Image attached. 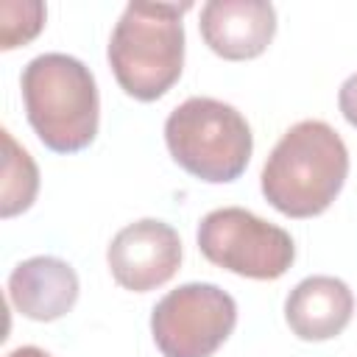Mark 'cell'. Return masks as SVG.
Masks as SVG:
<instances>
[{"label": "cell", "mask_w": 357, "mask_h": 357, "mask_svg": "<svg viewBox=\"0 0 357 357\" xmlns=\"http://www.w3.org/2000/svg\"><path fill=\"white\" fill-rule=\"evenodd\" d=\"M349 176V151L324 120L290 126L273 145L259 184L265 201L287 218H315L332 206Z\"/></svg>", "instance_id": "6da1fadb"}, {"label": "cell", "mask_w": 357, "mask_h": 357, "mask_svg": "<svg viewBox=\"0 0 357 357\" xmlns=\"http://www.w3.org/2000/svg\"><path fill=\"white\" fill-rule=\"evenodd\" d=\"M31 128L56 153L84 151L100 120V98L92 70L67 53L31 59L20 78Z\"/></svg>", "instance_id": "7a4b0ae2"}, {"label": "cell", "mask_w": 357, "mask_h": 357, "mask_svg": "<svg viewBox=\"0 0 357 357\" xmlns=\"http://www.w3.org/2000/svg\"><path fill=\"white\" fill-rule=\"evenodd\" d=\"M192 3H128L109 39V67L126 95L159 100L184 67V22Z\"/></svg>", "instance_id": "3957f363"}, {"label": "cell", "mask_w": 357, "mask_h": 357, "mask_svg": "<svg viewBox=\"0 0 357 357\" xmlns=\"http://www.w3.org/2000/svg\"><path fill=\"white\" fill-rule=\"evenodd\" d=\"M165 142L190 176L226 184L248 167L254 137L245 117L215 98H187L165 120Z\"/></svg>", "instance_id": "277c9868"}, {"label": "cell", "mask_w": 357, "mask_h": 357, "mask_svg": "<svg viewBox=\"0 0 357 357\" xmlns=\"http://www.w3.org/2000/svg\"><path fill=\"white\" fill-rule=\"evenodd\" d=\"M198 248L212 265L259 282L284 276L296 259L293 237L243 206H220L204 215Z\"/></svg>", "instance_id": "5b68a950"}, {"label": "cell", "mask_w": 357, "mask_h": 357, "mask_svg": "<svg viewBox=\"0 0 357 357\" xmlns=\"http://www.w3.org/2000/svg\"><path fill=\"white\" fill-rule=\"evenodd\" d=\"M234 324V298L212 282H187L162 296L151 312V335L162 357H212Z\"/></svg>", "instance_id": "8992f818"}, {"label": "cell", "mask_w": 357, "mask_h": 357, "mask_svg": "<svg viewBox=\"0 0 357 357\" xmlns=\"http://www.w3.org/2000/svg\"><path fill=\"white\" fill-rule=\"evenodd\" d=\"M114 282L134 293H148L170 282L181 265L178 231L156 218H142L123 226L106 251Z\"/></svg>", "instance_id": "52a82bcc"}, {"label": "cell", "mask_w": 357, "mask_h": 357, "mask_svg": "<svg viewBox=\"0 0 357 357\" xmlns=\"http://www.w3.org/2000/svg\"><path fill=\"white\" fill-rule=\"evenodd\" d=\"M201 36L226 61L257 59L276 33V8L265 0H209L201 8Z\"/></svg>", "instance_id": "ba28073f"}, {"label": "cell", "mask_w": 357, "mask_h": 357, "mask_svg": "<svg viewBox=\"0 0 357 357\" xmlns=\"http://www.w3.org/2000/svg\"><path fill=\"white\" fill-rule=\"evenodd\" d=\"M78 273L59 257H31L8 276V301L31 321H59L78 301Z\"/></svg>", "instance_id": "9c48e42d"}, {"label": "cell", "mask_w": 357, "mask_h": 357, "mask_svg": "<svg viewBox=\"0 0 357 357\" xmlns=\"http://www.w3.org/2000/svg\"><path fill=\"white\" fill-rule=\"evenodd\" d=\"M354 312V293L337 276H307L301 279L287 301L284 321L296 337L318 343L337 337Z\"/></svg>", "instance_id": "30bf717a"}, {"label": "cell", "mask_w": 357, "mask_h": 357, "mask_svg": "<svg viewBox=\"0 0 357 357\" xmlns=\"http://www.w3.org/2000/svg\"><path fill=\"white\" fill-rule=\"evenodd\" d=\"M3 134V195H0V215L3 218H14L20 212H25L39 192V170L36 162L31 159V153L25 148L17 145V139L11 137V131H0Z\"/></svg>", "instance_id": "8fae6325"}, {"label": "cell", "mask_w": 357, "mask_h": 357, "mask_svg": "<svg viewBox=\"0 0 357 357\" xmlns=\"http://www.w3.org/2000/svg\"><path fill=\"white\" fill-rule=\"evenodd\" d=\"M45 3L39 0H3L0 3V47L14 50L28 45L45 28Z\"/></svg>", "instance_id": "7c38bea8"}, {"label": "cell", "mask_w": 357, "mask_h": 357, "mask_svg": "<svg viewBox=\"0 0 357 357\" xmlns=\"http://www.w3.org/2000/svg\"><path fill=\"white\" fill-rule=\"evenodd\" d=\"M337 106H340V114L346 117V123L357 128V73H351V75L340 84Z\"/></svg>", "instance_id": "4fadbf2b"}, {"label": "cell", "mask_w": 357, "mask_h": 357, "mask_svg": "<svg viewBox=\"0 0 357 357\" xmlns=\"http://www.w3.org/2000/svg\"><path fill=\"white\" fill-rule=\"evenodd\" d=\"M8 357H50L45 349H39V346H20V349H14Z\"/></svg>", "instance_id": "5bb4252c"}]
</instances>
